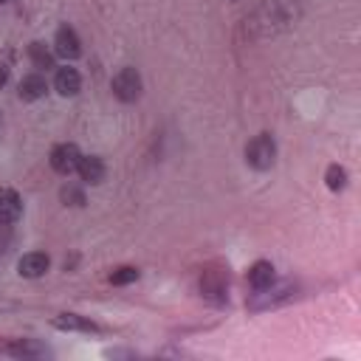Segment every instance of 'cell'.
Masks as SVG:
<instances>
[{
    "label": "cell",
    "instance_id": "obj_7",
    "mask_svg": "<svg viewBox=\"0 0 361 361\" xmlns=\"http://www.w3.org/2000/svg\"><path fill=\"white\" fill-rule=\"evenodd\" d=\"M23 215V200L12 187H0V223H14Z\"/></svg>",
    "mask_w": 361,
    "mask_h": 361
},
{
    "label": "cell",
    "instance_id": "obj_1",
    "mask_svg": "<svg viewBox=\"0 0 361 361\" xmlns=\"http://www.w3.org/2000/svg\"><path fill=\"white\" fill-rule=\"evenodd\" d=\"M200 293L215 305H223L229 296V271L223 265H206L200 274Z\"/></svg>",
    "mask_w": 361,
    "mask_h": 361
},
{
    "label": "cell",
    "instance_id": "obj_11",
    "mask_svg": "<svg viewBox=\"0 0 361 361\" xmlns=\"http://www.w3.org/2000/svg\"><path fill=\"white\" fill-rule=\"evenodd\" d=\"M48 94V82L43 74H28L20 79V99L23 102H37Z\"/></svg>",
    "mask_w": 361,
    "mask_h": 361
},
{
    "label": "cell",
    "instance_id": "obj_5",
    "mask_svg": "<svg viewBox=\"0 0 361 361\" xmlns=\"http://www.w3.org/2000/svg\"><path fill=\"white\" fill-rule=\"evenodd\" d=\"M48 265H51L48 254H43V251H28V254H23V257L17 260V274L25 277V280H37V277H43L45 271H48Z\"/></svg>",
    "mask_w": 361,
    "mask_h": 361
},
{
    "label": "cell",
    "instance_id": "obj_16",
    "mask_svg": "<svg viewBox=\"0 0 361 361\" xmlns=\"http://www.w3.org/2000/svg\"><path fill=\"white\" fill-rule=\"evenodd\" d=\"M113 285H130V282H136L138 280V268H133V265H122V268H116V271H110V277H107Z\"/></svg>",
    "mask_w": 361,
    "mask_h": 361
},
{
    "label": "cell",
    "instance_id": "obj_10",
    "mask_svg": "<svg viewBox=\"0 0 361 361\" xmlns=\"http://www.w3.org/2000/svg\"><path fill=\"white\" fill-rule=\"evenodd\" d=\"M54 87H56V94L59 96H76L79 94V87H82V76L76 68H59L56 76H54Z\"/></svg>",
    "mask_w": 361,
    "mask_h": 361
},
{
    "label": "cell",
    "instance_id": "obj_6",
    "mask_svg": "<svg viewBox=\"0 0 361 361\" xmlns=\"http://www.w3.org/2000/svg\"><path fill=\"white\" fill-rule=\"evenodd\" d=\"M54 51L65 59H76L82 54V45H79V37L71 25H59V32L54 37Z\"/></svg>",
    "mask_w": 361,
    "mask_h": 361
},
{
    "label": "cell",
    "instance_id": "obj_18",
    "mask_svg": "<svg viewBox=\"0 0 361 361\" xmlns=\"http://www.w3.org/2000/svg\"><path fill=\"white\" fill-rule=\"evenodd\" d=\"M9 82V68H3V65H0V87H3Z\"/></svg>",
    "mask_w": 361,
    "mask_h": 361
},
{
    "label": "cell",
    "instance_id": "obj_17",
    "mask_svg": "<svg viewBox=\"0 0 361 361\" xmlns=\"http://www.w3.org/2000/svg\"><path fill=\"white\" fill-rule=\"evenodd\" d=\"M59 195H63V200L65 203H71V206H82L85 203V192L79 189V187H63V192H59Z\"/></svg>",
    "mask_w": 361,
    "mask_h": 361
},
{
    "label": "cell",
    "instance_id": "obj_13",
    "mask_svg": "<svg viewBox=\"0 0 361 361\" xmlns=\"http://www.w3.org/2000/svg\"><path fill=\"white\" fill-rule=\"evenodd\" d=\"M6 353L17 355V358H32V355H45V347L40 342H34V339H17V342L6 344Z\"/></svg>",
    "mask_w": 361,
    "mask_h": 361
},
{
    "label": "cell",
    "instance_id": "obj_9",
    "mask_svg": "<svg viewBox=\"0 0 361 361\" xmlns=\"http://www.w3.org/2000/svg\"><path fill=\"white\" fill-rule=\"evenodd\" d=\"M76 172H79V178L85 180V184L96 187V184H102V180H105V172H107V169H105V161H102V158H96V156H82Z\"/></svg>",
    "mask_w": 361,
    "mask_h": 361
},
{
    "label": "cell",
    "instance_id": "obj_15",
    "mask_svg": "<svg viewBox=\"0 0 361 361\" xmlns=\"http://www.w3.org/2000/svg\"><path fill=\"white\" fill-rule=\"evenodd\" d=\"M324 180H327V189L339 192V189H344V187H347V169H344V167H339V164H330V167H327V172H324Z\"/></svg>",
    "mask_w": 361,
    "mask_h": 361
},
{
    "label": "cell",
    "instance_id": "obj_19",
    "mask_svg": "<svg viewBox=\"0 0 361 361\" xmlns=\"http://www.w3.org/2000/svg\"><path fill=\"white\" fill-rule=\"evenodd\" d=\"M231 3H237V0H231Z\"/></svg>",
    "mask_w": 361,
    "mask_h": 361
},
{
    "label": "cell",
    "instance_id": "obj_14",
    "mask_svg": "<svg viewBox=\"0 0 361 361\" xmlns=\"http://www.w3.org/2000/svg\"><path fill=\"white\" fill-rule=\"evenodd\" d=\"M28 56H32V63L37 65V68H54V54L43 45V43H32L28 45Z\"/></svg>",
    "mask_w": 361,
    "mask_h": 361
},
{
    "label": "cell",
    "instance_id": "obj_4",
    "mask_svg": "<svg viewBox=\"0 0 361 361\" xmlns=\"http://www.w3.org/2000/svg\"><path fill=\"white\" fill-rule=\"evenodd\" d=\"M79 158H82V153H79V147L76 144H56L54 149H51V167L59 172V175H71V172H76V167H79Z\"/></svg>",
    "mask_w": 361,
    "mask_h": 361
},
{
    "label": "cell",
    "instance_id": "obj_2",
    "mask_svg": "<svg viewBox=\"0 0 361 361\" xmlns=\"http://www.w3.org/2000/svg\"><path fill=\"white\" fill-rule=\"evenodd\" d=\"M274 158H277V144L268 133H260L249 141L246 147V161L254 167V169H271L274 167Z\"/></svg>",
    "mask_w": 361,
    "mask_h": 361
},
{
    "label": "cell",
    "instance_id": "obj_12",
    "mask_svg": "<svg viewBox=\"0 0 361 361\" xmlns=\"http://www.w3.org/2000/svg\"><path fill=\"white\" fill-rule=\"evenodd\" d=\"M249 285L254 291H262V288H271L274 285V265L268 260H257L251 268H249Z\"/></svg>",
    "mask_w": 361,
    "mask_h": 361
},
{
    "label": "cell",
    "instance_id": "obj_8",
    "mask_svg": "<svg viewBox=\"0 0 361 361\" xmlns=\"http://www.w3.org/2000/svg\"><path fill=\"white\" fill-rule=\"evenodd\" d=\"M51 324L56 330H68V333H96V330H99L94 322L79 316V313H59V316L51 319Z\"/></svg>",
    "mask_w": 361,
    "mask_h": 361
},
{
    "label": "cell",
    "instance_id": "obj_3",
    "mask_svg": "<svg viewBox=\"0 0 361 361\" xmlns=\"http://www.w3.org/2000/svg\"><path fill=\"white\" fill-rule=\"evenodd\" d=\"M113 94L122 102H136L141 96V76L136 68H122L113 76Z\"/></svg>",
    "mask_w": 361,
    "mask_h": 361
}]
</instances>
